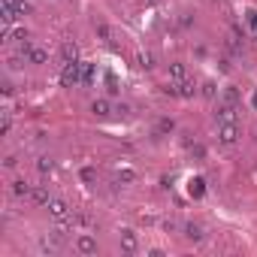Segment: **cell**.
<instances>
[{"mask_svg": "<svg viewBox=\"0 0 257 257\" xmlns=\"http://www.w3.org/2000/svg\"><path fill=\"white\" fill-rule=\"evenodd\" d=\"M61 85L64 88H79L82 85V61H70L61 70Z\"/></svg>", "mask_w": 257, "mask_h": 257, "instance_id": "1", "label": "cell"}, {"mask_svg": "<svg viewBox=\"0 0 257 257\" xmlns=\"http://www.w3.org/2000/svg\"><path fill=\"white\" fill-rule=\"evenodd\" d=\"M121 248L127 254H136V248H140V239H136L133 230H121Z\"/></svg>", "mask_w": 257, "mask_h": 257, "instance_id": "9", "label": "cell"}, {"mask_svg": "<svg viewBox=\"0 0 257 257\" xmlns=\"http://www.w3.org/2000/svg\"><path fill=\"white\" fill-rule=\"evenodd\" d=\"M239 118V103H227V100H221L218 103V109H215V121H236Z\"/></svg>", "mask_w": 257, "mask_h": 257, "instance_id": "3", "label": "cell"}, {"mask_svg": "<svg viewBox=\"0 0 257 257\" xmlns=\"http://www.w3.org/2000/svg\"><path fill=\"white\" fill-rule=\"evenodd\" d=\"M136 64H140L142 70H151V67H154V55H148V51H140V55H136Z\"/></svg>", "mask_w": 257, "mask_h": 257, "instance_id": "21", "label": "cell"}, {"mask_svg": "<svg viewBox=\"0 0 257 257\" xmlns=\"http://www.w3.org/2000/svg\"><path fill=\"white\" fill-rule=\"evenodd\" d=\"M187 191H191V197H203V194H206V182H203V179H191Z\"/></svg>", "mask_w": 257, "mask_h": 257, "instance_id": "19", "label": "cell"}, {"mask_svg": "<svg viewBox=\"0 0 257 257\" xmlns=\"http://www.w3.org/2000/svg\"><path fill=\"white\" fill-rule=\"evenodd\" d=\"M182 233H185V239H191V242H203V239H206V230H203V224H194V221H187V224H182Z\"/></svg>", "mask_w": 257, "mask_h": 257, "instance_id": "8", "label": "cell"}, {"mask_svg": "<svg viewBox=\"0 0 257 257\" xmlns=\"http://www.w3.org/2000/svg\"><path fill=\"white\" fill-rule=\"evenodd\" d=\"M3 94H6V97H12V94H15V88H12V82H3Z\"/></svg>", "mask_w": 257, "mask_h": 257, "instance_id": "29", "label": "cell"}, {"mask_svg": "<svg viewBox=\"0 0 257 257\" xmlns=\"http://www.w3.org/2000/svg\"><path fill=\"white\" fill-rule=\"evenodd\" d=\"M61 58H64V64H70V61H79V46H76L73 40H67V43L61 46Z\"/></svg>", "mask_w": 257, "mask_h": 257, "instance_id": "12", "label": "cell"}, {"mask_svg": "<svg viewBox=\"0 0 257 257\" xmlns=\"http://www.w3.org/2000/svg\"><path fill=\"white\" fill-rule=\"evenodd\" d=\"M164 94H169V97H194V94H197V85H194L191 79H185V82H169L166 88H164Z\"/></svg>", "mask_w": 257, "mask_h": 257, "instance_id": "2", "label": "cell"}, {"mask_svg": "<svg viewBox=\"0 0 257 257\" xmlns=\"http://www.w3.org/2000/svg\"><path fill=\"white\" fill-rule=\"evenodd\" d=\"M30 191H33V185L24 182V179H15L12 187H9V194H12V197H19V200H22V197H30Z\"/></svg>", "mask_w": 257, "mask_h": 257, "instance_id": "10", "label": "cell"}, {"mask_svg": "<svg viewBox=\"0 0 257 257\" xmlns=\"http://www.w3.org/2000/svg\"><path fill=\"white\" fill-rule=\"evenodd\" d=\"M15 164H19V158H15V154H9V158H6V161H3V166H6V169H12V166H15Z\"/></svg>", "mask_w": 257, "mask_h": 257, "instance_id": "28", "label": "cell"}, {"mask_svg": "<svg viewBox=\"0 0 257 257\" xmlns=\"http://www.w3.org/2000/svg\"><path fill=\"white\" fill-rule=\"evenodd\" d=\"M48 215L64 224V221H70V215H73V212H70V206H67L64 200H55V197H51V203H48Z\"/></svg>", "mask_w": 257, "mask_h": 257, "instance_id": "5", "label": "cell"}, {"mask_svg": "<svg viewBox=\"0 0 257 257\" xmlns=\"http://www.w3.org/2000/svg\"><path fill=\"white\" fill-rule=\"evenodd\" d=\"M76 251H79V254H97V239H94L91 233H82V236L76 239Z\"/></svg>", "mask_w": 257, "mask_h": 257, "instance_id": "7", "label": "cell"}, {"mask_svg": "<svg viewBox=\"0 0 257 257\" xmlns=\"http://www.w3.org/2000/svg\"><path fill=\"white\" fill-rule=\"evenodd\" d=\"M185 148H187V151H191V154H194V158H200V161L206 158V148H203L200 142H194V140H185Z\"/></svg>", "mask_w": 257, "mask_h": 257, "instance_id": "20", "label": "cell"}, {"mask_svg": "<svg viewBox=\"0 0 257 257\" xmlns=\"http://www.w3.org/2000/svg\"><path fill=\"white\" fill-rule=\"evenodd\" d=\"M221 100H227V103H239V91L233 88V85H227V88H224V97H221Z\"/></svg>", "mask_w": 257, "mask_h": 257, "instance_id": "24", "label": "cell"}, {"mask_svg": "<svg viewBox=\"0 0 257 257\" xmlns=\"http://www.w3.org/2000/svg\"><path fill=\"white\" fill-rule=\"evenodd\" d=\"M9 130H12V112H9V109H3V121H0V133L6 136Z\"/></svg>", "mask_w": 257, "mask_h": 257, "instance_id": "23", "label": "cell"}, {"mask_svg": "<svg viewBox=\"0 0 257 257\" xmlns=\"http://www.w3.org/2000/svg\"><path fill=\"white\" fill-rule=\"evenodd\" d=\"M91 112H94L97 118H109V115H112V103L100 97V100H94V103H91Z\"/></svg>", "mask_w": 257, "mask_h": 257, "instance_id": "13", "label": "cell"}, {"mask_svg": "<svg viewBox=\"0 0 257 257\" xmlns=\"http://www.w3.org/2000/svg\"><path fill=\"white\" fill-rule=\"evenodd\" d=\"M248 24H251V27L257 30V15H254V12H248Z\"/></svg>", "mask_w": 257, "mask_h": 257, "instance_id": "30", "label": "cell"}, {"mask_svg": "<svg viewBox=\"0 0 257 257\" xmlns=\"http://www.w3.org/2000/svg\"><path fill=\"white\" fill-rule=\"evenodd\" d=\"M79 176H82V182H97V169H91V166H85V169H82Z\"/></svg>", "mask_w": 257, "mask_h": 257, "instance_id": "26", "label": "cell"}, {"mask_svg": "<svg viewBox=\"0 0 257 257\" xmlns=\"http://www.w3.org/2000/svg\"><path fill=\"white\" fill-rule=\"evenodd\" d=\"M94 82V67L82 61V85H91Z\"/></svg>", "mask_w": 257, "mask_h": 257, "instance_id": "22", "label": "cell"}, {"mask_svg": "<svg viewBox=\"0 0 257 257\" xmlns=\"http://www.w3.org/2000/svg\"><path fill=\"white\" fill-rule=\"evenodd\" d=\"M200 94H203L206 100H215V97H218V85H215V82H203V85H200Z\"/></svg>", "mask_w": 257, "mask_h": 257, "instance_id": "18", "label": "cell"}, {"mask_svg": "<svg viewBox=\"0 0 257 257\" xmlns=\"http://www.w3.org/2000/svg\"><path fill=\"white\" fill-rule=\"evenodd\" d=\"M251 103H254V109H257V94H254V97H251Z\"/></svg>", "mask_w": 257, "mask_h": 257, "instance_id": "31", "label": "cell"}, {"mask_svg": "<svg viewBox=\"0 0 257 257\" xmlns=\"http://www.w3.org/2000/svg\"><path fill=\"white\" fill-rule=\"evenodd\" d=\"M236 140H239L236 121H221V124H218V142H221V145H233Z\"/></svg>", "mask_w": 257, "mask_h": 257, "instance_id": "4", "label": "cell"}, {"mask_svg": "<svg viewBox=\"0 0 257 257\" xmlns=\"http://www.w3.org/2000/svg\"><path fill=\"white\" fill-rule=\"evenodd\" d=\"M30 200L37 203V206H48V203H51V194H48V187H43V185H33V191H30Z\"/></svg>", "mask_w": 257, "mask_h": 257, "instance_id": "11", "label": "cell"}, {"mask_svg": "<svg viewBox=\"0 0 257 257\" xmlns=\"http://www.w3.org/2000/svg\"><path fill=\"white\" fill-rule=\"evenodd\" d=\"M173 130H176V124L169 121V118H164V121L158 124V133H173Z\"/></svg>", "mask_w": 257, "mask_h": 257, "instance_id": "27", "label": "cell"}, {"mask_svg": "<svg viewBox=\"0 0 257 257\" xmlns=\"http://www.w3.org/2000/svg\"><path fill=\"white\" fill-rule=\"evenodd\" d=\"M22 55L27 58V64H48V48H43V46H27Z\"/></svg>", "mask_w": 257, "mask_h": 257, "instance_id": "6", "label": "cell"}, {"mask_svg": "<svg viewBox=\"0 0 257 257\" xmlns=\"http://www.w3.org/2000/svg\"><path fill=\"white\" fill-rule=\"evenodd\" d=\"M94 30H97V37L106 43V46H115V30L109 27V24H103V22H97L94 24Z\"/></svg>", "mask_w": 257, "mask_h": 257, "instance_id": "14", "label": "cell"}, {"mask_svg": "<svg viewBox=\"0 0 257 257\" xmlns=\"http://www.w3.org/2000/svg\"><path fill=\"white\" fill-rule=\"evenodd\" d=\"M106 91H109V94H118V91H121V88H118V82H115V76H112V73H106Z\"/></svg>", "mask_w": 257, "mask_h": 257, "instance_id": "25", "label": "cell"}, {"mask_svg": "<svg viewBox=\"0 0 257 257\" xmlns=\"http://www.w3.org/2000/svg\"><path fill=\"white\" fill-rule=\"evenodd\" d=\"M51 169H55V161H51L48 154H43V158H37V173H40V176H48Z\"/></svg>", "mask_w": 257, "mask_h": 257, "instance_id": "17", "label": "cell"}, {"mask_svg": "<svg viewBox=\"0 0 257 257\" xmlns=\"http://www.w3.org/2000/svg\"><path fill=\"white\" fill-rule=\"evenodd\" d=\"M169 79H173V82H185L187 79V67L185 64H169Z\"/></svg>", "mask_w": 257, "mask_h": 257, "instance_id": "16", "label": "cell"}, {"mask_svg": "<svg viewBox=\"0 0 257 257\" xmlns=\"http://www.w3.org/2000/svg\"><path fill=\"white\" fill-rule=\"evenodd\" d=\"M136 182V173L130 166H118L115 169V185H133Z\"/></svg>", "mask_w": 257, "mask_h": 257, "instance_id": "15", "label": "cell"}, {"mask_svg": "<svg viewBox=\"0 0 257 257\" xmlns=\"http://www.w3.org/2000/svg\"><path fill=\"white\" fill-rule=\"evenodd\" d=\"M145 3H158V0H145Z\"/></svg>", "mask_w": 257, "mask_h": 257, "instance_id": "32", "label": "cell"}]
</instances>
